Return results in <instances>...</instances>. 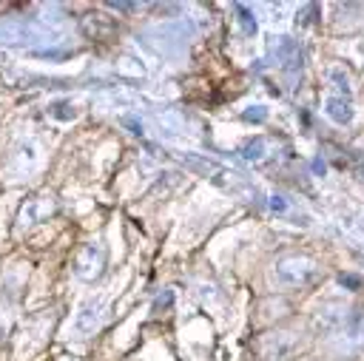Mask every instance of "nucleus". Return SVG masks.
<instances>
[{"mask_svg":"<svg viewBox=\"0 0 364 361\" xmlns=\"http://www.w3.org/2000/svg\"><path fill=\"white\" fill-rule=\"evenodd\" d=\"M327 94H324V117L336 125H347L353 119V88H350V77L341 65H330L327 68Z\"/></svg>","mask_w":364,"mask_h":361,"instance_id":"f257e3e1","label":"nucleus"},{"mask_svg":"<svg viewBox=\"0 0 364 361\" xmlns=\"http://www.w3.org/2000/svg\"><path fill=\"white\" fill-rule=\"evenodd\" d=\"M270 279L282 290L307 287L318 279V264L310 256H282V259H276V264L270 270Z\"/></svg>","mask_w":364,"mask_h":361,"instance_id":"f03ea898","label":"nucleus"},{"mask_svg":"<svg viewBox=\"0 0 364 361\" xmlns=\"http://www.w3.org/2000/svg\"><path fill=\"white\" fill-rule=\"evenodd\" d=\"M0 43L11 45H34V43H60V31H51L43 20H3L0 23Z\"/></svg>","mask_w":364,"mask_h":361,"instance_id":"7ed1b4c3","label":"nucleus"},{"mask_svg":"<svg viewBox=\"0 0 364 361\" xmlns=\"http://www.w3.org/2000/svg\"><path fill=\"white\" fill-rule=\"evenodd\" d=\"M193 34V28L179 20V23H165V26H154V28H145L142 31V43L148 48H154L156 54H179L185 45H188V37Z\"/></svg>","mask_w":364,"mask_h":361,"instance_id":"20e7f679","label":"nucleus"},{"mask_svg":"<svg viewBox=\"0 0 364 361\" xmlns=\"http://www.w3.org/2000/svg\"><path fill=\"white\" fill-rule=\"evenodd\" d=\"M105 318H108V298H105V296L85 298V301L77 307L74 318H71V333H74L77 338H85V335H91L94 330H100Z\"/></svg>","mask_w":364,"mask_h":361,"instance_id":"39448f33","label":"nucleus"},{"mask_svg":"<svg viewBox=\"0 0 364 361\" xmlns=\"http://www.w3.org/2000/svg\"><path fill=\"white\" fill-rule=\"evenodd\" d=\"M71 270H74V276L82 279V281H94V279H100L102 270H105V247H102L100 242H88V244H82V247L77 250V256H74Z\"/></svg>","mask_w":364,"mask_h":361,"instance_id":"423d86ee","label":"nucleus"},{"mask_svg":"<svg viewBox=\"0 0 364 361\" xmlns=\"http://www.w3.org/2000/svg\"><path fill=\"white\" fill-rule=\"evenodd\" d=\"M267 54H270V63L287 74H296L301 68V45L290 37H273L267 45Z\"/></svg>","mask_w":364,"mask_h":361,"instance_id":"0eeeda50","label":"nucleus"},{"mask_svg":"<svg viewBox=\"0 0 364 361\" xmlns=\"http://www.w3.org/2000/svg\"><path fill=\"white\" fill-rule=\"evenodd\" d=\"M293 350H296L293 333H270L259 341V352L264 361H284L293 355Z\"/></svg>","mask_w":364,"mask_h":361,"instance_id":"6e6552de","label":"nucleus"},{"mask_svg":"<svg viewBox=\"0 0 364 361\" xmlns=\"http://www.w3.org/2000/svg\"><path fill=\"white\" fill-rule=\"evenodd\" d=\"M54 208H57L54 196H48V193H43V196H34V199H28V202L20 208V216H17V222H20L23 227H28V225H37V222H43L48 213H54Z\"/></svg>","mask_w":364,"mask_h":361,"instance_id":"1a4fd4ad","label":"nucleus"},{"mask_svg":"<svg viewBox=\"0 0 364 361\" xmlns=\"http://www.w3.org/2000/svg\"><path fill=\"white\" fill-rule=\"evenodd\" d=\"M273 148H276L273 139H267V136H253V139H247V142L239 148V156H242L245 162H250V165H264V162H270V159L276 156Z\"/></svg>","mask_w":364,"mask_h":361,"instance_id":"9d476101","label":"nucleus"},{"mask_svg":"<svg viewBox=\"0 0 364 361\" xmlns=\"http://www.w3.org/2000/svg\"><path fill=\"white\" fill-rule=\"evenodd\" d=\"M341 347L344 350L364 347V313H353L341 318Z\"/></svg>","mask_w":364,"mask_h":361,"instance_id":"9b49d317","label":"nucleus"},{"mask_svg":"<svg viewBox=\"0 0 364 361\" xmlns=\"http://www.w3.org/2000/svg\"><path fill=\"white\" fill-rule=\"evenodd\" d=\"M233 11H236V20H239L242 31H245V34H256V17H253V11H250L247 6H242V3H236Z\"/></svg>","mask_w":364,"mask_h":361,"instance_id":"f8f14e48","label":"nucleus"},{"mask_svg":"<svg viewBox=\"0 0 364 361\" xmlns=\"http://www.w3.org/2000/svg\"><path fill=\"white\" fill-rule=\"evenodd\" d=\"M117 71L125 74V77H142V74H145V65H139L134 57H122V60L117 63Z\"/></svg>","mask_w":364,"mask_h":361,"instance_id":"ddd939ff","label":"nucleus"},{"mask_svg":"<svg viewBox=\"0 0 364 361\" xmlns=\"http://www.w3.org/2000/svg\"><path fill=\"white\" fill-rule=\"evenodd\" d=\"M48 114H51L54 119H74V117H77L74 105H71V102H65V99H60V102H51V105H48Z\"/></svg>","mask_w":364,"mask_h":361,"instance_id":"4468645a","label":"nucleus"},{"mask_svg":"<svg viewBox=\"0 0 364 361\" xmlns=\"http://www.w3.org/2000/svg\"><path fill=\"white\" fill-rule=\"evenodd\" d=\"M273 213H279V216H284V213H290V202L284 199V196H279V193H270L267 196V202H264Z\"/></svg>","mask_w":364,"mask_h":361,"instance_id":"2eb2a0df","label":"nucleus"},{"mask_svg":"<svg viewBox=\"0 0 364 361\" xmlns=\"http://www.w3.org/2000/svg\"><path fill=\"white\" fill-rule=\"evenodd\" d=\"M242 119L245 122H264L267 119V108L264 105H250V108L242 111Z\"/></svg>","mask_w":364,"mask_h":361,"instance_id":"dca6fc26","label":"nucleus"},{"mask_svg":"<svg viewBox=\"0 0 364 361\" xmlns=\"http://www.w3.org/2000/svg\"><path fill=\"white\" fill-rule=\"evenodd\" d=\"M171 301H173V293H171V290H165V293H162V296L156 298L154 310H156V313H159V310H168V307H171Z\"/></svg>","mask_w":364,"mask_h":361,"instance_id":"f3484780","label":"nucleus"},{"mask_svg":"<svg viewBox=\"0 0 364 361\" xmlns=\"http://www.w3.org/2000/svg\"><path fill=\"white\" fill-rule=\"evenodd\" d=\"M108 9H114V11H134L136 9V3H105Z\"/></svg>","mask_w":364,"mask_h":361,"instance_id":"a211bd4d","label":"nucleus"},{"mask_svg":"<svg viewBox=\"0 0 364 361\" xmlns=\"http://www.w3.org/2000/svg\"><path fill=\"white\" fill-rule=\"evenodd\" d=\"M341 284H350V287H358V279H353V276H341Z\"/></svg>","mask_w":364,"mask_h":361,"instance_id":"6ab92c4d","label":"nucleus"}]
</instances>
